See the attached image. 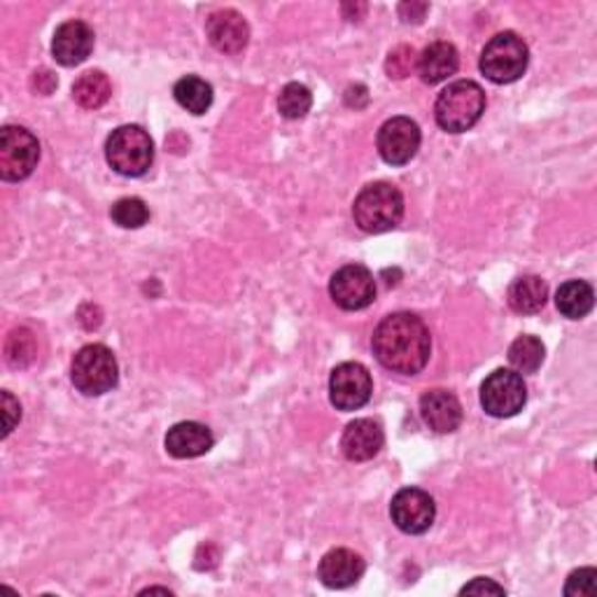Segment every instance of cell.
I'll use <instances>...</instances> for the list:
<instances>
[{
    "label": "cell",
    "mask_w": 597,
    "mask_h": 597,
    "mask_svg": "<svg viewBox=\"0 0 597 597\" xmlns=\"http://www.w3.org/2000/svg\"><path fill=\"white\" fill-rule=\"evenodd\" d=\"M371 348L376 360L386 369L404 376L421 373L432 352V336L427 325L413 313H392L378 323Z\"/></svg>",
    "instance_id": "6da1fadb"
},
{
    "label": "cell",
    "mask_w": 597,
    "mask_h": 597,
    "mask_svg": "<svg viewBox=\"0 0 597 597\" xmlns=\"http://www.w3.org/2000/svg\"><path fill=\"white\" fill-rule=\"evenodd\" d=\"M486 112V91L471 83V79H457V83L448 85L439 98H436L434 117L448 133H465L474 124H479V119Z\"/></svg>",
    "instance_id": "7a4b0ae2"
},
{
    "label": "cell",
    "mask_w": 597,
    "mask_h": 597,
    "mask_svg": "<svg viewBox=\"0 0 597 597\" xmlns=\"http://www.w3.org/2000/svg\"><path fill=\"white\" fill-rule=\"evenodd\" d=\"M355 225L367 234H386L402 222L404 196L390 183L367 185L352 204Z\"/></svg>",
    "instance_id": "3957f363"
},
{
    "label": "cell",
    "mask_w": 597,
    "mask_h": 597,
    "mask_svg": "<svg viewBox=\"0 0 597 597\" xmlns=\"http://www.w3.org/2000/svg\"><path fill=\"white\" fill-rule=\"evenodd\" d=\"M106 159L115 173L124 177H141L154 162V143L150 133L141 127H119L108 135Z\"/></svg>",
    "instance_id": "277c9868"
},
{
    "label": "cell",
    "mask_w": 597,
    "mask_h": 597,
    "mask_svg": "<svg viewBox=\"0 0 597 597\" xmlns=\"http://www.w3.org/2000/svg\"><path fill=\"white\" fill-rule=\"evenodd\" d=\"M73 386L87 397H101L119 381V367L115 352L104 344H89L79 348L70 365Z\"/></svg>",
    "instance_id": "5b68a950"
},
{
    "label": "cell",
    "mask_w": 597,
    "mask_h": 597,
    "mask_svg": "<svg viewBox=\"0 0 597 597\" xmlns=\"http://www.w3.org/2000/svg\"><path fill=\"white\" fill-rule=\"evenodd\" d=\"M530 52L521 35L511 31L497 33L488 40V45L481 52L479 68L495 85H511L521 79L528 70Z\"/></svg>",
    "instance_id": "8992f818"
},
{
    "label": "cell",
    "mask_w": 597,
    "mask_h": 597,
    "mask_svg": "<svg viewBox=\"0 0 597 597\" xmlns=\"http://www.w3.org/2000/svg\"><path fill=\"white\" fill-rule=\"evenodd\" d=\"M40 159L37 138L24 127H6L0 131V177L19 183L35 171Z\"/></svg>",
    "instance_id": "52a82bcc"
},
{
    "label": "cell",
    "mask_w": 597,
    "mask_h": 597,
    "mask_svg": "<svg viewBox=\"0 0 597 597\" xmlns=\"http://www.w3.org/2000/svg\"><path fill=\"white\" fill-rule=\"evenodd\" d=\"M528 404V386L519 371L495 369L481 386V406L492 417H511Z\"/></svg>",
    "instance_id": "ba28073f"
},
{
    "label": "cell",
    "mask_w": 597,
    "mask_h": 597,
    "mask_svg": "<svg viewBox=\"0 0 597 597\" xmlns=\"http://www.w3.org/2000/svg\"><path fill=\"white\" fill-rule=\"evenodd\" d=\"M373 392L371 373L360 362L338 365L329 376V402L338 411H357L369 404Z\"/></svg>",
    "instance_id": "9c48e42d"
},
{
    "label": "cell",
    "mask_w": 597,
    "mask_h": 597,
    "mask_svg": "<svg viewBox=\"0 0 597 597\" xmlns=\"http://www.w3.org/2000/svg\"><path fill=\"white\" fill-rule=\"evenodd\" d=\"M421 127L411 117H392L378 129L376 145L383 162L390 166H404L421 150Z\"/></svg>",
    "instance_id": "30bf717a"
},
{
    "label": "cell",
    "mask_w": 597,
    "mask_h": 597,
    "mask_svg": "<svg viewBox=\"0 0 597 597\" xmlns=\"http://www.w3.org/2000/svg\"><path fill=\"white\" fill-rule=\"evenodd\" d=\"M329 294L334 304L344 311H365L376 298V281L367 267L348 264L338 269L329 281Z\"/></svg>",
    "instance_id": "8fae6325"
},
{
    "label": "cell",
    "mask_w": 597,
    "mask_h": 597,
    "mask_svg": "<svg viewBox=\"0 0 597 597\" xmlns=\"http://www.w3.org/2000/svg\"><path fill=\"white\" fill-rule=\"evenodd\" d=\"M392 523L406 534H425L436 519V504L430 492L421 488H404L392 497Z\"/></svg>",
    "instance_id": "7c38bea8"
},
{
    "label": "cell",
    "mask_w": 597,
    "mask_h": 597,
    "mask_svg": "<svg viewBox=\"0 0 597 597\" xmlns=\"http://www.w3.org/2000/svg\"><path fill=\"white\" fill-rule=\"evenodd\" d=\"M206 35L217 52L236 56L248 47L250 26L236 10H217L208 17Z\"/></svg>",
    "instance_id": "4fadbf2b"
},
{
    "label": "cell",
    "mask_w": 597,
    "mask_h": 597,
    "mask_svg": "<svg viewBox=\"0 0 597 597\" xmlns=\"http://www.w3.org/2000/svg\"><path fill=\"white\" fill-rule=\"evenodd\" d=\"M91 50H94V31L89 24L73 19V22H66L56 29L52 40V54L62 66L66 68L79 66L87 62Z\"/></svg>",
    "instance_id": "5bb4252c"
},
{
    "label": "cell",
    "mask_w": 597,
    "mask_h": 597,
    "mask_svg": "<svg viewBox=\"0 0 597 597\" xmlns=\"http://www.w3.org/2000/svg\"><path fill=\"white\" fill-rule=\"evenodd\" d=\"M365 569L367 565L360 553H355L350 549H332L329 553L323 555L321 567H317V576H321V582L327 588L341 590L360 582Z\"/></svg>",
    "instance_id": "9a60e30c"
},
{
    "label": "cell",
    "mask_w": 597,
    "mask_h": 597,
    "mask_svg": "<svg viewBox=\"0 0 597 597\" xmlns=\"http://www.w3.org/2000/svg\"><path fill=\"white\" fill-rule=\"evenodd\" d=\"M421 415L430 430L451 434L463 425V404L448 390H427L421 397Z\"/></svg>",
    "instance_id": "2e32d148"
},
{
    "label": "cell",
    "mask_w": 597,
    "mask_h": 597,
    "mask_svg": "<svg viewBox=\"0 0 597 597\" xmlns=\"http://www.w3.org/2000/svg\"><path fill=\"white\" fill-rule=\"evenodd\" d=\"M386 444L383 427L369 417H360V421H352L344 436H341V451L350 463H367L381 453Z\"/></svg>",
    "instance_id": "e0dca14e"
},
{
    "label": "cell",
    "mask_w": 597,
    "mask_h": 597,
    "mask_svg": "<svg viewBox=\"0 0 597 597\" xmlns=\"http://www.w3.org/2000/svg\"><path fill=\"white\" fill-rule=\"evenodd\" d=\"M215 444L213 432L202 423H177L169 430L164 446L169 455L177 457V460H189V457L206 455Z\"/></svg>",
    "instance_id": "ac0fdd59"
},
{
    "label": "cell",
    "mask_w": 597,
    "mask_h": 597,
    "mask_svg": "<svg viewBox=\"0 0 597 597\" xmlns=\"http://www.w3.org/2000/svg\"><path fill=\"white\" fill-rule=\"evenodd\" d=\"M460 68V54L451 45L439 40V43H432L417 56V73H421L425 85H439L444 79L457 73Z\"/></svg>",
    "instance_id": "d6986e66"
},
{
    "label": "cell",
    "mask_w": 597,
    "mask_h": 597,
    "mask_svg": "<svg viewBox=\"0 0 597 597\" xmlns=\"http://www.w3.org/2000/svg\"><path fill=\"white\" fill-rule=\"evenodd\" d=\"M549 298V285L542 281L540 275H521L515 278L507 292V302L511 311L521 315L540 313L546 306Z\"/></svg>",
    "instance_id": "ffe728a7"
},
{
    "label": "cell",
    "mask_w": 597,
    "mask_h": 597,
    "mask_svg": "<svg viewBox=\"0 0 597 597\" xmlns=\"http://www.w3.org/2000/svg\"><path fill=\"white\" fill-rule=\"evenodd\" d=\"M593 304L595 292L586 281H567L555 292V306L569 321H582L593 311Z\"/></svg>",
    "instance_id": "44dd1931"
},
{
    "label": "cell",
    "mask_w": 597,
    "mask_h": 597,
    "mask_svg": "<svg viewBox=\"0 0 597 597\" xmlns=\"http://www.w3.org/2000/svg\"><path fill=\"white\" fill-rule=\"evenodd\" d=\"M110 94L112 85L108 75L101 70H89L85 75H79L77 83L73 85V98L87 110L104 108L110 101Z\"/></svg>",
    "instance_id": "7402d4cb"
},
{
    "label": "cell",
    "mask_w": 597,
    "mask_h": 597,
    "mask_svg": "<svg viewBox=\"0 0 597 597\" xmlns=\"http://www.w3.org/2000/svg\"><path fill=\"white\" fill-rule=\"evenodd\" d=\"M175 101L181 104L192 115H204L213 106V87L206 83V79L187 75L183 79H177L173 87Z\"/></svg>",
    "instance_id": "603a6c76"
},
{
    "label": "cell",
    "mask_w": 597,
    "mask_h": 597,
    "mask_svg": "<svg viewBox=\"0 0 597 597\" xmlns=\"http://www.w3.org/2000/svg\"><path fill=\"white\" fill-rule=\"evenodd\" d=\"M546 348L536 336L523 334L509 348V362L519 373H534L544 365Z\"/></svg>",
    "instance_id": "cb8c5ba5"
},
{
    "label": "cell",
    "mask_w": 597,
    "mask_h": 597,
    "mask_svg": "<svg viewBox=\"0 0 597 597\" xmlns=\"http://www.w3.org/2000/svg\"><path fill=\"white\" fill-rule=\"evenodd\" d=\"M37 355V344L31 329H14L6 341V360L14 369H26Z\"/></svg>",
    "instance_id": "d4e9b609"
},
{
    "label": "cell",
    "mask_w": 597,
    "mask_h": 597,
    "mask_svg": "<svg viewBox=\"0 0 597 597\" xmlns=\"http://www.w3.org/2000/svg\"><path fill=\"white\" fill-rule=\"evenodd\" d=\"M110 217H112V222L122 229H141L150 220V208L145 206L143 198L127 196V198H119V202L112 206Z\"/></svg>",
    "instance_id": "484cf974"
},
{
    "label": "cell",
    "mask_w": 597,
    "mask_h": 597,
    "mask_svg": "<svg viewBox=\"0 0 597 597\" xmlns=\"http://www.w3.org/2000/svg\"><path fill=\"white\" fill-rule=\"evenodd\" d=\"M311 106H313L311 89L306 85H298V83H290L281 91V98H278V110H281V115L287 119L306 117Z\"/></svg>",
    "instance_id": "4316f807"
},
{
    "label": "cell",
    "mask_w": 597,
    "mask_h": 597,
    "mask_svg": "<svg viewBox=\"0 0 597 597\" xmlns=\"http://www.w3.org/2000/svg\"><path fill=\"white\" fill-rule=\"evenodd\" d=\"M417 66V54L413 47L409 45H400V47H394L388 56V62H386V73L388 77L392 79H404L413 73V68Z\"/></svg>",
    "instance_id": "83f0119b"
},
{
    "label": "cell",
    "mask_w": 597,
    "mask_h": 597,
    "mask_svg": "<svg viewBox=\"0 0 597 597\" xmlns=\"http://www.w3.org/2000/svg\"><path fill=\"white\" fill-rule=\"evenodd\" d=\"M595 579H597V572L593 567L572 572L565 586V595H595Z\"/></svg>",
    "instance_id": "f1b7e54d"
},
{
    "label": "cell",
    "mask_w": 597,
    "mask_h": 597,
    "mask_svg": "<svg viewBox=\"0 0 597 597\" xmlns=\"http://www.w3.org/2000/svg\"><path fill=\"white\" fill-rule=\"evenodd\" d=\"M19 421H22V406H19V402L6 390L3 392V436L6 439L12 434Z\"/></svg>",
    "instance_id": "f546056e"
},
{
    "label": "cell",
    "mask_w": 597,
    "mask_h": 597,
    "mask_svg": "<svg viewBox=\"0 0 597 597\" xmlns=\"http://www.w3.org/2000/svg\"><path fill=\"white\" fill-rule=\"evenodd\" d=\"M460 595H507L504 586L495 584L492 579H486V576H479V579H474L471 584H467Z\"/></svg>",
    "instance_id": "4dcf8cb0"
},
{
    "label": "cell",
    "mask_w": 597,
    "mask_h": 597,
    "mask_svg": "<svg viewBox=\"0 0 597 597\" xmlns=\"http://www.w3.org/2000/svg\"><path fill=\"white\" fill-rule=\"evenodd\" d=\"M427 10H430L427 3H402L400 6V17L404 19L406 24H411V22L421 24L425 19V14H427Z\"/></svg>",
    "instance_id": "1f68e13d"
}]
</instances>
